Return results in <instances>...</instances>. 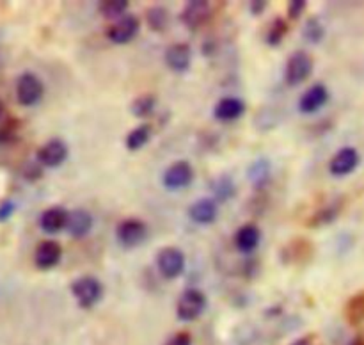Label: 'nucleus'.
Listing matches in <instances>:
<instances>
[{"label":"nucleus","instance_id":"33","mask_svg":"<svg viewBox=\"0 0 364 345\" xmlns=\"http://www.w3.org/2000/svg\"><path fill=\"white\" fill-rule=\"evenodd\" d=\"M166 345H192V336L187 331H180L166 341Z\"/></svg>","mask_w":364,"mask_h":345},{"label":"nucleus","instance_id":"6","mask_svg":"<svg viewBox=\"0 0 364 345\" xmlns=\"http://www.w3.org/2000/svg\"><path fill=\"white\" fill-rule=\"evenodd\" d=\"M155 265L160 276H164L166 280H176L185 270L183 251L180 248H174V245H166L156 253Z\"/></svg>","mask_w":364,"mask_h":345},{"label":"nucleus","instance_id":"17","mask_svg":"<svg viewBox=\"0 0 364 345\" xmlns=\"http://www.w3.org/2000/svg\"><path fill=\"white\" fill-rule=\"evenodd\" d=\"M233 242L238 253H242V255H252L258 249L259 242H262V230L255 223L244 224V226H240L237 230Z\"/></svg>","mask_w":364,"mask_h":345},{"label":"nucleus","instance_id":"16","mask_svg":"<svg viewBox=\"0 0 364 345\" xmlns=\"http://www.w3.org/2000/svg\"><path fill=\"white\" fill-rule=\"evenodd\" d=\"M217 216H219V203L213 198H201L188 206L191 221L196 224H201V226L215 223Z\"/></svg>","mask_w":364,"mask_h":345},{"label":"nucleus","instance_id":"19","mask_svg":"<svg viewBox=\"0 0 364 345\" xmlns=\"http://www.w3.org/2000/svg\"><path fill=\"white\" fill-rule=\"evenodd\" d=\"M68 216H70V212H68L64 206H50V208H46L45 212L39 216V228H41L46 235L59 233V231L66 230Z\"/></svg>","mask_w":364,"mask_h":345},{"label":"nucleus","instance_id":"26","mask_svg":"<svg viewBox=\"0 0 364 345\" xmlns=\"http://www.w3.org/2000/svg\"><path fill=\"white\" fill-rule=\"evenodd\" d=\"M287 34H288L287 20L281 16H277V18H274L272 23H270L269 28H267L265 43L269 46H272V48H276V46H279L281 43L284 41Z\"/></svg>","mask_w":364,"mask_h":345},{"label":"nucleus","instance_id":"29","mask_svg":"<svg viewBox=\"0 0 364 345\" xmlns=\"http://www.w3.org/2000/svg\"><path fill=\"white\" fill-rule=\"evenodd\" d=\"M347 317L352 324L361 322L364 319V295H355L347 304Z\"/></svg>","mask_w":364,"mask_h":345},{"label":"nucleus","instance_id":"7","mask_svg":"<svg viewBox=\"0 0 364 345\" xmlns=\"http://www.w3.org/2000/svg\"><path fill=\"white\" fill-rule=\"evenodd\" d=\"M212 18V4L208 0H191L185 4L183 11L180 14L181 23L191 32H198L205 27Z\"/></svg>","mask_w":364,"mask_h":345},{"label":"nucleus","instance_id":"25","mask_svg":"<svg viewBox=\"0 0 364 345\" xmlns=\"http://www.w3.org/2000/svg\"><path fill=\"white\" fill-rule=\"evenodd\" d=\"M302 38L309 43V45H318L326 38V25L322 23L318 16H309L306 20L304 27H302Z\"/></svg>","mask_w":364,"mask_h":345},{"label":"nucleus","instance_id":"9","mask_svg":"<svg viewBox=\"0 0 364 345\" xmlns=\"http://www.w3.org/2000/svg\"><path fill=\"white\" fill-rule=\"evenodd\" d=\"M194 180V167L187 160H176L162 174V184L167 191L187 189Z\"/></svg>","mask_w":364,"mask_h":345},{"label":"nucleus","instance_id":"1","mask_svg":"<svg viewBox=\"0 0 364 345\" xmlns=\"http://www.w3.org/2000/svg\"><path fill=\"white\" fill-rule=\"evenodd\" d=\"M70 292L82 309H91L102 302L105 287L98 277L85 274V276H78L77 280L71 281Z\"/></svg>","mask_w":364,"mask_h":345},{"label":"nucleus","instance_id":"24","mask_svg":"<svg viewBox=\"0 0 364 345\" xmlns=\"http://www.w3.org/2000/svg\"><path fill=\"white\" fill-rule=\"evenodd\" d=\"M171 21V14L167 11V7L164 6H151L146 11V23H148L149 31L156 32V34H162L167 31Z\"/></svg>","mask_w":364,"mask_h":345},{"label":"nucleus","instance_id":"8","mask_svg":"<svg viewBox=\"0 0 364 345\" xmlns=\"http://www.w3.org/2000/svg\"><path fill=\"white\" fill-rule=\"evenodd\" d=\"M141 31V20L135 14H124L107 28V38L114 45H127L134 41Z\"/></svg>","mask_w":364,"mask_h":345},{"label":"nucleus","instance_id":"5","mask_svg":"<svg viewBox=\"0 0 364 345\" xmlns=\"http://www.w3.org/2000/svg\"><path fill=\"white\" fill-rule=\"evenodd\" d=\"M313 73V59L308 52L304 50H297V52L291 53L287 60V66H284V82L290 87H297L302 82H306L309 78V75Z\"/></svg>","mask_w":364,"mask_h":345},{"label":"nucleus","instance_id":"28","mask_svg":"<svg viewBox=\"0 0 364 345\" xmlns=\"http://www.w3.org/2000/svg\"><path fill=\"white\" fill-rule=\"evenodd\" d=\"M156 109V96L155 95H141L132 102L130 112L139 120L149 117Z\"/></svg>","mask_w":364,"mask_h":345},{"label":"nucleus","instance_id":"18","mask_svg":"<svg viewBox=\"0 0 364 345\" xmlns=\"http://www.w3.org/2000/svg\"><path fill=\"white\" fill-rule=\"evenodd\" d=\"M92 226H95V219H92L91 212H87L85 208H75L68 216L66 231L77 240L87 237L92 231Z\"/></svg>","mask_w":364,"mask_h":345},{"label":"nucleus","instance_id":"2","mask_svg":"<svg viewBox=\"0 0 364 345\" xmlns=\"http://www.w3.org/2000/svg\"><path fill=\"white\" fill-rule=\"evenodd\" d=\"M208 299L199 288H187L181 292L176 302V317L183 322H194L205 313Z\"/></svg>","mask_w":364,"mask_h":345},{"label":"nucleus","instance_id":"11","mask_svg":"<svg viewBox=\"0 0 364 345\" xmlns=\"http://www.w3.org/2000/svg\"><path fill=\"white\" fill-rule=\"evenodd\" d=\"M359 162H361V155L354 146H345V148L338 149L334 156L329 162V173L336 178L348 176L358 169Z\"/></svg>","mask_w":364,"mask_h":345},{"label":"nucleus","instance_id":"3","mask_svg":"<svg viewBox=\"0 0 364 345\" xmlns=\"http://www.w3.org/2000/svg\"><path fill=\"white\" fill-rule=\"evenodd\" d=\"M148 224L137 217H127L116 226V238L124 249H135L148 238Z\"/></svg>","mask_w":364,"mask_h":345},{"label":"nucleus","instance_id":"30","mask_svg":"<svg viewBox=\"0 0 364 345\" xmlns=\"http://www.w3.org/2000/svg\"><path fill=\"white\" fill-rule=\"evenodd\" d=\"M306 7H308L306 0H291V2H288V18L297 21L304 14Z\"/></svg>","mask_w":364,"mask_h":345},{"label":"nucleus","instance_id":"15","mask_svg":"<svg viewBox=\"0 0 364 345\" xmlns=\"http://www.w3.org/2000/svg\"><path fill=\"white\" fill-rule=\"evenodd\" d=\"M63 258V248L57 240H43L39 242L34 251V265L39 270H50L59 265Z\"/></svg>","mask_w":364,"mask_h":345},{"label":"nucleus","instance_id":"10","mask_svg":"<svg viewBox=\"0 0 364 345\" xmlns=\"http://www.w3.org/2000/svg\"><path fill=\"white\" fill-rule=\"evenodd\" d=\"M70 155V148H68L66 142L63 139H50L46 141L41 148L36 153V160L41 164L43 167H48V169H55L60 167L68 160Z\"/></svg>","mask_w":364,"mask_h":345},{"label":"nucleus","instance_id":"32","mask_svg":"<svg viewBox=\"0 0 364 345\" xmlns=\"http://www.w3.org/2000/svg\"><path fill=\"white\" fill-rule=\"evenodd\" d=\"M41 174H43V166L38 162V160H36V162L27 164V167H25V171H23V178L28 181L39 180V178H41Z\"/></svg>","mask_w":364,"mask_h":345},{"label":"nucleus","instance_id":"22","mask_svg":"<svg viewBox=\"0 0 364 345\" xmlns=\"http://www.w3.org/2000/svg\"><path fill=\"white\" fill-rule=\"evenodd\" d=\"M341 212V199H334V201L327 203V205L320 206L308 221V226L311 228H322L327 224H333L338 219Z\"/></svg>","mask_w":364,"mask_h":345},{"label":"nucleus","instance_id":"27","mask_svg":"<svg viewBox=\"0 0 364 345\" xmlns=\"http://www.w3.org/2000/svg\"><path fill=\"white\" fill-rule=\"evenodd\" d=\"M128 0H102L98 2V11L103 18L107 20H119L121 16L128 14Z\"/></svg>","mask_w":364,"mask_h":345},{"label":"nucleus","instance_id":"4","mask_svg":"<svg viewBox=\"0 0 364 345\" xmlns=\"http://www.w3.org/2000/svg\"><path fill=\"white\" fill-rule=\"evenodd\" d=\"M45 96V84L32 71H25L16 80V100L23 107H34Z\"/></svg>","mask_w":364,"mask_h":345},{"label":"nucleus","instance_id":"20","mask_svg":"<svg viewBox=\"0 0 364 345\" xmlns=\"http://www.w3.org/2000/svg\"><path fill=\"white\" fill-rule=\"evenodd\" d=\"M270 174H272V166H270V160L265 156H259V159L252 160L247 167V180L251 181L252 189L256 191H263V189L269 185Z\"/></svg>","mask_w":364,"mask_h":345},{"label":"nucleus","instance_id":"14","mask_svg":"<svg viewBox=\"0 0 364 345\" xmlns=\"http://www.w3.org/2000/svg\"><path fill=\"white\" fill-rule=\"evenodd\" d=\"M167 68L174 73H185L192 64V48L188 43H173L164 53Z\"/></svg>","mask_w":364,"mask_h":345},{"label":"nucleus","instance_id":"23","mask_svg":"<svg viewBox=\"0 0 364 345\" xmlns=\"http://www.w3.org/2000/svg\"><path fill=\"white\" fill-rule=\"evenodd\" d=\"M153 135V127L149 123H141L135 128H132L124 137V146L128 152H139L149 142Z\"/></svg>","mask_w":364,"mask_h":345},{"label":"nucleus","instance_id":"35","mask_svg":"<svg viewBox=\"0 0 364 345\" xmlns=\"http://www.w3.org/2000/svg\"><path fill=\"white\" fill-rule=\"evenodd\" d=\"M290 345H315V336L308 334V336L299 338V340H295L294 344H290Z\"/></svg>","mask_w":364,"mask_h":345},{"label":"nucleus","instance_id":"13","mask_svg":"<svg viewBox=\"0 0 364 345\" xmlns=\"http://www.w3.org/2000/svg\"><path fill=\"white\" fill-rule=\"evenodd\" d=\"M247 110V105L238 96H224L213 107V117L220 123H233V121L240 120Z\"/></svg>","mask_w":364,"mask_h":345},{"label":"nucleus","instance_id":"21","mask_svg":"<svg viewBox=\"0 0 364 345\" xmlns=\"http://www.w3.org/2000/svg\"><path fill=\"white\" fill-rule=\"evenodd\" d=\"M210 189H212L213 199L217 203H226L237 196V184L230 174H219L217 178H213L210 181Z\"/></svg>","mask_w":364,"mask_h":345},{"label":"nucleus","instance_id":"31","mask_svg":"<svg viewBox=\"0 0 364 345\" xmlns=\"http://www.w3.org/2000/svg\"><path fill=\"white\" fill-rule=\"evenodd\" d=\"M16 212V203L13 199H2L0 201V223H7Z\"/></svg>","mask_w":364,"mask_h":345},{"label":"nucleus","instance_id":"36","mask_svg":"<svg viewBox=\"0 0 364 345\" xmlns=\"http://www.w3.org/2000/svg\"><path fill=\"white\" fill-rule=\"evenodd\" d=\"M2 109H4V107H2V102H0V114H2Z\"/></svg>","mask_w":364,"mask_h":345},{"label":"nucleus","instance_id":"12","mask_svg":"<svg viewBox=\"0 0 364 345\" xmlns=\"http://www.w3.org/2000/svg\"><path fill=\"white\" fill-rule=\"evenodd\" d=\"M329 98V89L326 84H313L311 87L302 92L297 107L302 114H315L327 105Z\"/></svg>","mask_w":364,"mask_h":345},{"label":"nucleus","instance_id":"34","mask_svg":"<svg viewBox=\"0 0 364 345\" xmlns=\"http://www.w3.org/2000/svg\"><path fill=\"white\" fill-rule=\"evenodd\" d=\"M267 6H269L267 0H251V2H249V11H251L252 16H259V14L265 13Z\"/></svg>","mask_w":364,"mask_h":345}]
</instances>
